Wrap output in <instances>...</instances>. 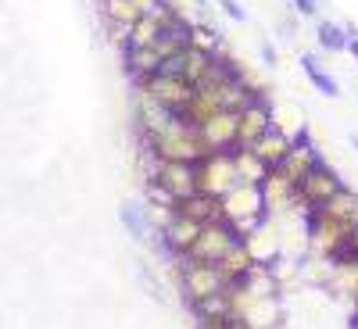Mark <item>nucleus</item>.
Listing matches in <instances>:
<instances>
[{
    "instance_id": "f257e3e1",
    "label": "nucleus",
    "mask_w": 358,
    "mask_h": 329,
    "mask_svg": "<svg viewBox=\"0 0 358 329\" xmlns=\"http://www.w3.org/2000/svg\"><path fill=\"white\" fill-rule=\"evenodd\" d=\"M140 143H147L155 151L158 161H187V165H197L208 151L197 136V126L183 122L179 115H172L169 122L155 133H140Z\"/></svg>"
},
{
    "instance_id": "bb28decb",
    "label": "nucleus",
    "mask_w": 358,
    "mask_h": 329,
    "mask_svg": "<svg viewBox=\"0 0 358 329\" xmlns=\"http://www.w3.org/2000/svg\"><path fill=\"white\" fill-rule=\"evenodd\" d=\"M294 4H297V11H301V15H315L319 11V0H294Z\"/></svg>"
},
{
    "instance_id": "f8f14e48",
    "label": "nucleus",
    "mask_w": 358,
    "mask_h": 329,
    "mask_svg": "<svg viewBox=\"0 0 358 329\" xmlns=\"http://www.w3.org/2000/svg\"><path fill=\"white\" fill-rule=\"evenodd\" d=\"M268 126H273V115H268L265 101H251L236 111V143L233 147H251Z\"/></svg>"
},
{
    "instance_id": "a878e982",
    "label": "nucleus",
    "mask_w": 358,
    "mask_h": 329,
    "mask_svg": "<svg viewBox=\"0 0 358 329\" xmlns=\"http://www.w3.org/2000/svg\"><path fill=\"white\" fill-rule=\"evenodd\" d=\"M219 4H222V11L233 18V22H244L248 15H244V8H236V0H219Z\"/></svg>"
},
{
    "instance_id": "ddd939ff",
    "label": "nucleus",
    "mask_w": 358,
    "mask_h": 329,
    "mask_svg": "<svg viewBox=\"0 0 358 329\" xmlns=\"http://www.w3.org/2000/svg\"><path fill=\"white\" fill-rule=\"evenodd\" d=\"M133 108H136V126H140V133H155V129H162L169 118L176 115V111H169L151 89L147 86H140L136 82V89H133Z\"/></svg>"
},
{
    "instance_id": "2eb2a0df",
    "label": "nucleus",
    "mask_w": 358,
    "mask_h": 329,
    "mask_svg": "<svg viewBox=\"0 0 358 329\" xmlns=\"http://www.w3.org/2000/svg\"><path fill=\"white\" fill-rule=\"evenodd\" d=\"M290 143H294V136H287V133L273 122V126H268V129L251 143V151L258 154V161H265L268 168H276V165L283 161V154L290 151Z\"/></svg>"
},
{
    "instance_id": "20e7f679",
    "label": "nucleus",
    "mask_w": 358,
    "mask_h": 329,
    "mask_svg": "<svg viewBox=\"0 0 358 329\" xmlns=\"http://www.w3.org/2000/svg\"><path fill=\"white\" fill-rule=\"evenodd\" d=\"M258 193H262V212H265V219H283V215H290V212L301 215V197H297V187L287 183L276 168L265 172V179L258 183Z\"/></svg>"
},
{
    "instance_id": "f03ea898",
    "label": "nucleus",
    "mask_w": 358,
    "mask_h": 329,
    "mask_svg": "<svg viewBox=\"0 0 358 329\" xmlns=\"http://www.w3.org/2000/svg\"><path fill=\"white\" fill-rule=\"evenodd\" d=\"M219 207H222V222L233 229L236 240H244V236L265 222V212H262V193L258 187L251 183H236L229 187L222 197H219Z\"/></svg>"
},
{
    "instance_id": "7ed1b4c3",
    "label": "nucleus",
    "mask_w": 358,
    "mask_h": 329,
    "mask_svg": "<svg viewBox=\"0 0 358 329\" xmlns=\"http://www.w3.org/2000/svg\"><path fill=\"white\" fill-rule=\"evenodd\" d=\"M194 183H197V193L219 200L229 187H236L233 154H229V151H208V154L194 165Z\"/></svg>"
},
{
    "instance_id": "a211bd4d",
    "label": "nucleus",
    "mask_w": 358,
    "mask_h": 329,
    "mask_svg": "<svg viewBox=\"0 0 358 329\" xmlns=\"http://www.w3.org/2000/svg\"><path fill=\"white\" fill-rule=\"evenodd\" d=\"M312 212H319V215H326V219H337V222H344V226H358V193L348 190V187H341L330 200L319 204V207H312Z\"/></svg>"
},
{
    "instance_id": "9d476101",
    "label": "nucleus",
    "mask_w": 358,
    "mask_h": 329,
    "mask_svg": "<svg viewBox=\"0 0 358 329\" xmlns=\"http://www.w3.org/2000/svg\"><path fill=\"white\" fill-rule=\"evenodd\" d=\"M201 222H194V219H183V215H169L165 222H162V229H158V236H162V244H165V251L169 254H190V247H194V240L201 236Z\"/></svg>"
},
{
    "instance_id": "c756f323",
    "label": "nucleus",
    "mask_w": 358,
    "mask_h": 329,
    "mask_svg": "<svg viewBox=\"0 0 358 329\" xmlns=\"http://www.w3.org/2000/svg\"><path fill=\"white\" fill-rule=\"evenodd\" d=\"M348 50H351V54L358 57V36H351V40H348Z\"/></svg>"
},
{
    "instance_id": "423d86ee",
    "label": "nucleus",
    "mask_w": 358,
    "mask_h": 329,
    "mask_svg": "<svg viewBox=\"0 0 358 329\" xmlns=\"http://www.w3.org/2000/svg\"><path fill=\"white\" fill-rule=\"evenodd\" d=\"M233 244H236L233 229H229L226 222H212V226H204V229H201V236L194 240L190 258H194V261H208V265H215V261L233 247Z\"/></svg>"
},
{
    "instance_id": "4be33fe9",
    "label": "nucleus",
    "mask_w": 358,
    "mask_h": 329,
    "mask_svg": "<svg viewBox=\"0 0 358 329\" xmlns=\"http://www.w3.org/2000/svg\"><path fill=\"white\" fill-rule=\"evenodd\" d=\"M301 68L308 72V79H312V82L322 89L326 97H341V86H337V79H334V75H326V72L319 68V61H315L312 54H308V57H301Z\"/></svg>"
},
{
    "instance_id": "aec40b11",
    "label": "nucleus",
    "mask_w": 358,
    "mask_h": 329,
    "mask_svg": "<svg viewBox=\"0 0 358 329\" xmlns=\"http://www.w3.org/2000/svg\"><path fill=\"white\" fill-rule=\"evenodd\" d=\"M212 61H215V54H204V50L187 47V50H183V68H179V75H183L190 86H201L204 75H208V68H212Z\"/></svg>"
},
{
    "instance_id": "c85d7f7f",
    "label": "nucleus",
    "mask_w": 358,
    "mask_h": 329,
    "mask_svg": "<svg viewBox=\"0 0 358 329\" xmlns=\"http://www.w3.org/2000/svg\"><path fill=\"white\" fill-rule=\"evenodd\" d=\"M262 57H265V61H268V65H273V61H276V50H273V47H268V43H262Z\"/></svg>"
},
{
    "instance_id": "5701e85b",
    "label": "nucleus",
    "mask_w": 358,
    "mask_h": 329,
    "mask_svg": "<svg viewBox=\"0 0 358 329\" xmlns=\"http://www.w3.org/2000/svg\"><path fill=\"white\" fill-rule=\"evenodd\" d=\"M348 40H351V33H344L341 25H334V22H322L319 25V47L322 50L341 54V50H348Z\"/></svg>"
},
{
    "instance_id": "393cba45",
    "label": "nucleus",
    "mask_w": 358,
    "mask_h": 329,
    "mask_svg": "<svg viewBox=\"0 0 358 329\" xmlns=\"http://www.w3.org/2000/svg\"><path fill=\"white\" fill-rule=\"evenodd\" d=\"M187 47L204 50V54H219V33L215 29H204V25H194V29H187Z\"/></svg>"
},
{
    "instance_id": "dca6fc26",
    "label": "nucleus",
    "mask_w": 358,
    "mask_h": 329,
    "mask_svg": "<svg viewBox=\"0 0 358 329\" xmlns=\"http://www.w3.org/2000/svg\"><path fill=\"white\" fill-rule=\"evenodd\" d=\"M172 212L176 215H183V219H194L201 226H212V222H222V207L215 197H204V193H190L183 200H176L172 204Z\"/></svg>"
},
{
    "instance_id": "6e6552de",
    "label": "nucleus",
    "mask_w": 358,
    "mask_h": 329,
    "mask_svg": "<svg viewBox=\"0 0 358 329\" xmlns=\"http://www.w3.org/2000/svg\"><path fill=\"white\" fill-rule=\"evenodd\" d=\"M326 290H330L337 301H348L351 308H358V258H337L330 261V272H326Z\"/></svg>"
},
{
    "instance_id": "f3484780",
    "label": "nucleus",
    "mask_w": 358,
    "mask_h": 329,
    "mask_svg": "<svg viewBox=\"0 0 358 329\" xmlns=\"http://www.w3.org/2000/svg\"><path fill=\"white\" fill-rule=\"evenodd\" d=\"M258 261L251 258V251L244 247V240H236L219 261H215V268H219V276H222V283L226 286H233V283H241L248 272H251V268H255Z\"/></svg>"
},
{
    "instance_id": "cd10ccee",
    "label": "nucleus",
    "mask_w": 358,
    "mask_h": 329,
    "mask_svg": "<svg viewBox=\"0 0 358 329\" xmlns=\"http://www.w3.org/2000/svg\"><path fill=\"white\" fill-rule=\"evenodd\" d=\"M133 4L140 8V15H147V11H155V8L162 4V0H133Z\"/></svg>"
},
{
    "instance_id": "0eeeda50",
    "label": "nucleus",
    "mask_w": 358,
    "mask_h": 329,
    "mask_svg": "<svg viewBox=\"0 0 358 329\" xmlns=\"http://www.w3.org/2000/svg\"><path fill=\"white\" fill-rule=\"evenodd\" d=\"M197 136L204 143V151H233L236 143V111H215L212 118H204L197 126Z\"/></svg>"
},
{
    "instance_id": "412c9836",
    "label": "nucleus",
    "mask_w": 358,
    "mask_h": 329,
    "mask_svg": "<svg viewBox=\"0 0 358 329\" xmlns=\"http://www.w3.org/2000/svg\"><path fill=\"white\" fill-rule=\"evenodd\" d=\"M101 11H104V18H108V22H122V25H133L136 18H143V15H140V8L133 4V0H104Z\"/></svg>"
},
{
    "instance_id": "4468645a",
    "label": "nucleus",
    "mask_w": 358,
    "mask_h": 329,
    "mask_svg": "<svg viewBox=\"0 0 358 329\" xmlns=\"http://www.w3.org/2000/svg\"><path fill=\"white\" fill-rule=\"evenodd\" d=\"M140 86H147L151 94L169 108V111H179L187 104V97H190V82L183 79V75H165V72H155V75H147Z\"/></svg>"
},
{
    "instance_id": "6ab92c4d",
    "label": "nucleus",
    "mask_w": 358,
    "mask_h": 329,
    "mask_svg": "<svg viewBox=\"0 0 358 329\" xmlns=\"http://www.w3.org/2000/svg\"><path fill=\"white\" fill-rule=\"evenodd\" d=\"M233 172H236V183H251V187H258L262 179H265V172H268V165L265 161H258V154L251 151V147H233Z\"/></svg>"
},
{
    "instance_id": "1a4fd4ad",
    "label": "nucleus",
    "mask_w": 358,
    "mask_h": 329,
    "mask_svg": "<svg viewBox=\"0 0 358 329\" xmlns=\"http://www.w3.org/2000/svg\"><path fill=\"white\" fill-rule=\"evenodd\" d=\"M155 183H158L172 200H183V197L197 193V183H194V165H187V161H158Z\"/></svg>"
},
{
    "instance_id": "39448f33",
    "label": "nucleus",
    "mask_w": 358,
    "mask_h": 329,
    "mask_svg": "<svg viewBox=\"0 0 358 329\" xmlns=\"http://www.w3.org/2000/svg\"><path fill=\"white\" fill-rule=\"evenodd\" d=\"M344 183H341V175L326 165V161H319L301 183H297V197H301V215H308L312 207H319V204H326L337 190H341Z\"/></svg>"
},
{
    "instance_id": "9b49d317",
    "label": "nucleus",
    "mask_w": 358,
    "mask_h": 329,
    "mask_svg": "<svg viewBox=\"0 0 358 329\" xmlns=\"http://www.w3.org/2000/svg\"><path fill=\"white\" fill-rule=\"evenodd\" d=\"M319 161H322V158H319V151H315V147L301 136V140H294V143H290V151L283 154V161L276 165V172L287 179V183H294V187H297V183H301V179H305Z\"/></svg>"
},
{
    "instance_id": "b1692460",
    "label": "nucleus",
    "mask_w": 358,
    "mask_h": 329,
    "mask_svg": "<svg viewBox=\"0 0 358 329\" xmlns=\"http://www.w3.org/2000/svg\"><path fill=\"white\" fill-rule=\"evenodd\" d=\"M147 219H151V212H143L140 204H126L122 207V222L133 236H140V240H147L151 236V226H147Z\"/></svg>"
}]
</instances>
